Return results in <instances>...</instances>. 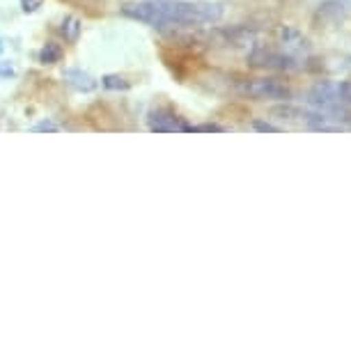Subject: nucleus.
I'll use <instances>...</instances> for the list:
<instances>
[{
	"instance_id": "1",
	"label": "nucleus",
	"mask_w": 351,
	"mask_h": 351,
	"mask_svg": "<svg viewBox=\"0 0 351 351\" xmlns=\"http://www.w3.org/2000/svg\"><path fill=\"white\" fill-rule=\"evenodd\" d=\"M223 5L211 0H143L122 8V14L152 28L207 25L223 19Z\"/></svg>"
},
{
	"instance_id": "2",
	"label": "nucleus",
	"mask_w": 351,
	"mask_h": 351,
	"mask_svg": "<svg viewBox=\"0 0 351 351\" xmlns=\"http://www.w3.org/2000/svg\"><path fill=\"white\" fill-rule=\"evenodd\" d=\"M241 92L253 99H278V101H287L291 97V92L287 85L278 83V81H267V78H257V81H248L241 85Z\"/></svg>"
},
{
	"instance_id": "3",
	"label": "nucleus",
	"mask_w": 351,
	"mask_h": 351,
	"mask_svg": "<svg viewBox=\"0 0 351 351\" xmlns=\"http://www.w3.org/2000/svg\"><path fill=\"white\" fill-rule=\"evenodd\" d=\"M149 129L158 131V134H163V131H191V127L177 115V112L165 110V108L149 112Z\"/></svg>"
},
{
	"instance_id": "4",
	"label": "nucleus",
	"mask_w": 351,
	"mask_h": 351,
	"mask_svg": "<svg viewBox=\"0 0 351 351\" xmlns=\"http://www.w3.org/2000/svg\"><path fill=\"white\" fill-rule=\"evenodd\" d=\"M250 60H253L255 67H271V69H294L296 67L291 58L276 56V53H271V51H257L250 56Z\"/></svg>"
},
{
	"instance_id": "5",
	"label": "nucleus",
	"mask_w": 351,
	"mask_h": 351,
	"mask_svg": "<svg viewBox=\"0 0 351 351\" xmlns=\"http://www.w3.org/2000/svg\"><path fill=\"white\" fill-rule=\"evenodd\" d=\"M64 81H67L69 85H74L76 90H83V92H90L97 88L95 78H92L90 74H85V71L81 69H67L64 71Z\"/></svg>"
},
{
	"instance_id": "6",
	"label": "nucleus",
	"mask_w": 351,
	"mask_h": 351,
	"mask_svg": "<svg viewBox=\"0 0 351 351\" xmlns=\"http://www.w3.org/2000/svg\"><path fill=\"white\" fill-rule=\"evenodd\" d=\"M101 83H104L106 90H129V85H131L127 78L120 76V74H106L101 78Z\"/></svg>"
},
{
	"instance_id": "7",
	"label": "nucleus",
	"mask_w": 351,
	"mask_h": 351,
	"mask_svg": "<svg viewBox=\"0 0 351 351\" xmlns=\"http://www.w3.org/2000/svg\"><path fill=\"white\" fill-rule=\"evenodd\" d=\"M78 30H81V25H78V19L74 16H67L62 21V35L69 39V42H74V39L78 37Z\"/></svg>"
},
{
	"instance_id": "8",
	"label": "nucleus",
	"mask_w": 351,
	"mask_h": 351,
	"mask_svg": "<svg viewBox=\"0 0 351 351\" xmlns=\"http://www.w3.org/2000/svg\"><path fill=\"white\" fill-rule=\"evenodd\" d=\"M39 58H42V62L53 64V62L60 60V49H58L56 44H46V46H44V51L39 53Z\"/></svg>"
},
{
	"instance_id": "9",
	"label": "nucleus",
	"mask_w": 351,
	"mask_h": 351,
	"mask_svg": "<svg viewBox=\"0 0 351 351\" xmlns=\"http://www.w3.org/2000/svg\"><path fill=\"white\" fill-rule=\"evenodd\" d=\"M337 92L344 106H351V81L349 83H337Z\"/></svg>"
},
{
	"instance_id": "10",
	"label": "nucleus",
	"mask_w": 351,
	"mask_h": 351,
	"mask_svg": "<svg viewBox=\"0 0 351 351\" xmlns=\"http://www.w3.org/2000/svg\"><path fill=\"white\" fill-rule=\"evenodd\" d=\"M60 127H58V124H53V122H39V124H35V127H32V131H58Z\"/></svg>"
},
{
	"instance_id": "11",
	"label": "nucleus",
	"mask_w": 351,
	"mask_h": 351,
	"mask_svg": "<svg viewBox=\"0 0 351 351\" xmlns=\"http://www.w3.org/2000/svg\"><path fill=\"white\" fill-rule=\"evenodd\" d=\"M255 129L257 131H271V134H278V127H271V124H264V122H255Z\"/></svg>"
},
{
	"instance_id": "12",
	"label": "nucleus",
	"mask_w": 351,
	"mask_h": 351,
	"mask_svg": "<svg viewBox=\"0 0 351 351\" xmlns=\"http://www.w3.org/2000/svg\"><path fill=\"white\" fill-rule=\"evenodd\" d=\"M191 131H223V129L216 127V124H204V127H191Z\"/></svg>"
}]
</instances>
